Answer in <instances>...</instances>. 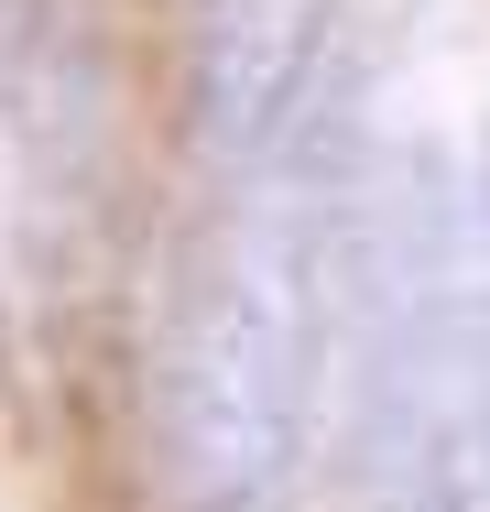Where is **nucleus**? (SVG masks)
<instances>
[{"instance_id": "obj_3", "label": "nucleus", "mask_w": 490, "mask_h": 512, "mask_svg": "<svg viewBox=\"0 0 490 512\" xmlns=\"http://www.w3.org/2000/svg\"><path fill=\"white\" fill-rule=\"evenodd\" d=\"M338 0H196V131L207 175L273 164L305 142V99L327 77Z\"/></svg>"}, {"instance_id": "obj_5", "label": "nucleus", "mask_w": 490, "mask_h": 512, "mask_svg": "<svg viewBox=\"0 0 490 512\" xmlns=\"http://www.w3.org/2000/svg\"><path fill=\"white\" fill-rule=\"evenodd\" d=\"M469 262H480V338H490V207H469Z\"/></svg>"}, {"instance_id": "obj_1", "label": "nucleus", "mask_w": 490, "mask_h": 512, "mask_svg": "<svg viewBox=\"0 0 490 512\" xmlns=\"http://www.w3.org/2000/svg\"><path fill=\"white\" fill-rule=\"evenodd\" d=\"M327 371V175H218L153 295V469L175 512H284Z\"/></svg>"}, {"instance_id": "obj_4", "label": "nucleus", "mask_w": 490, "mask_h": 512, "mask_svg": "<svg viewBox=\"0 0 490 512\" xmlns=\"http://www.w3.org/2000/svg\"><path fill=\"white\" fill-rule=\"evenodd\" d=\"M33 33H44V0H0V207H11V164H22V88H33Z\"/></svg>"}, {"instance_id": "obj_2", "label": "nucleus", "mask_w": 490, "mask_h": 512, "mask_svg": "<svg viewBox=\"0 0 490 512\" xmlns=\"http://www.w3.org/2000/svg\"><path fill=\"white\" fill-rule=\"evenodd\" d=\"M371 480L382 512H490V338L469 197L425 164L371 251Z\"/></svg>"}]
</instances>
